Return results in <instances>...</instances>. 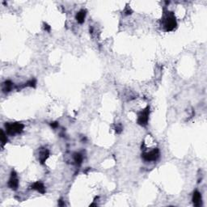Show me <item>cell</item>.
<instances>
[{"instance_id": "cell-12", "label": "cell", "mask_w": 207, "mask_h": 207, "mask_svg": "<svg viewBox=\"0 0 207 207\" xmlns=\"http://www.w3.org/2000/svg\"><path fill=\"white\" fill-rule=\"evenodd\" d=\"M7 136H6V134H4L3 130H2V131H1V142H2V145L3 146L5 143L7 142Z\"/></svg>"}, {"instance_id": "cell-15", "label": "cell", "mask_w": 207, "mask_h": 207, "mask_svg": "<svg viewBox=\"0 0 207 207\" xmlns=\"http://www.w3.org/2000/svg\"><path fill=\"white\" fill-rule=\"evenodd\" d=\"M50 125H51L53 128H57V125H58V123H57V122H53V123L50 124Z\"/></svg>"}, {"instance_id": "cell-11", "label": "cell", "mask_w": 207, "mask_h": 207, "mask_svg": "<svg viewBox=\"0 0 207 207\" xmlns=\"http://www.w3.org/2000/svg\"><path fill=\"white\" fill-rule=\"evenodd\" d=\"M12 83L11 82V81H6L4 83V88H3V90L5 91H9L12 89Z\"/></svg>"}, {"instance_id": "cell-8", "label": "cell", "mask_w": 207, "mask_h": 207, "mask_svg": "<svg viewBox=\"0 0 207 207\" xmlns=\"http://www.w3.org/2000/svg\"><path fill=\"white\" fill-rule=\"evenodd\" d=\"M49 152L47 149H44L40 152L39 160H40L41 164H44V162H45V160H47V158L49 157Z\"/></svg>"}, {"instance_id": "cell-4", "label": "cell", "mask_w": 207, "mask_h": 207, "mask_svg": "<svg viewBox=\"0 0 207 207\" xmlns=\"http://www.w3.org/2000/svg\"><path fill=\"white\" fill-rule=\"evenodd\" d=\"M159 157H160V151H159V149H154L153 151L144 153L142 155L143 160H146L147 162L156 161V160H158Z\"/></svg>"}, {"instance_id": "cell-9", "label": "cell", "mask_w": 207, "mask_h": 207, "mask_svg": "<svg viewBox=\"0 0 207 207\" xmlns=\"http://www.w3.org/2000/svg\"><path fill=\"white\" fill-rule=\"evenodd\" d=\"M85 17H86V11L85 10L79 11L76 15V20L79 24H83L84 22Z\"/></svg>"}, {"instance_id": "cell-2", "label": "cell", "mask_w": 207, "mask_h": 207, "mask_svg": "<svg viewBox=\"0 0 207 207\" xmlns=\"http://www.w3.org/2000/svg\"><path fill=\"white\" fill-rule=\"evenodd\" d=\"M177 27V21L176 19L174 17L173 14L172 13H168L166 16V17L164 19V28L165 30L167 32L169 31H172L175 29V28Z\"/></svg>"}, {"instance_id": "cell-13", "label": "cell", "mask_w": 207, "mask_h": 207, "mask_svg": "<svg viewBox=\"0 0 207 207\" xmlns=\"http://www.w3.org/2000/svg\"><path fill=\"white\" fill-rule=\"evenodd\" d=\"M35 85H36V80L35 79H32V80H30V81H28V82H27V83H26V85L25 86H28V87H35Z\"/></svg>"}, {"instance_id": "cell-17", "label": "cell", "mask_w": 207, "mask_h": 207, "mask_svg": "<svg viewBox=\"0 0 207 207\" xmlns=\"http://www.w3.org/2000/svg\"><path fill=\"white\" fill-rule=\"evenodd\" d=\"M64 205H65V204L63 203V201H62V200L61 199L60 201H59V202H58V206H63Z\"/></svg>"}, {"instance_id": "cell-6", "label": "cell", "mask_w": 207, "mask_h": 207, "mask_svg": "<svg viewBox=\"0 0 207 207\" xmlns=\"http://www.w3.org/2000/svg\"><path fill=\"white\" fill-rule=\"evenodd\" d=\"M193 202L196 206H199L202 202V194L198 191H195L193 195Z\"/></svg>"}, {"instance_id": "cell-7", "label": "cell", "mask_w": 207, "mask_h": 207, "mask_svg": "<svg viewBox=\"0 0 207 207\" xmlns=\"http://www.w3.org/2000/svg\"><path fill=\"white\" fill-rule=\"evenodd\" d=\"M32 189L38 191L39 193H45V188L44 185L41 182H39V181L36 182L32 185Z\"/></svg>"}, {"instance_id": "cell-5", "label": "cell", "mask_w": 207, "mask_h": 207, "mask_svg": "<svg viewBox=\"0 0 207 207\" xmlns=\"http://www.w3.org/2000/svg\"><path fill=\"white\" fill-rule=\"evenodd\" d=\"M8 186L9 188H11L13 190L17 189L18 186H19V181H18L16 173L15 172H12L11 178H10V180L8 181Z\"/></svg>"}, {"instance_id": "cell-14", "label": "cell", "mask_w": 207, "mask_h": 207, "mask_svg": "<svg viewBox=\"0 0 207 207\" xmlns=\"http://www.w3.org/2000/svg\"><path fill=\"white\" fill-rule=\"evenodd\" d=\"M44 28H45V30L49 32L50 31V26L48 25L47 24H44Z\"/></svg>"}, {"instance_id": "cell-10", "label": "cell", "mask_w": 207, "mask_h": 207, "mask_svg": "<svg viewBox=\"0 0 207 207\" xmlns=\"http://www.w3.org/2000/svg\"><path fill=\"white\" fill-rule=\"evenodd\" d=\"M74 160L75 164H78V165L81 164H82V161H83L82 155H81V154H79V153H75V154L74 155Z\"/></svg>"}, {"instance_id": "cell-3", "label": "cell", "mask_w": 207, "mask_h": 207, "mask_svg": "<svg viewBox=\"0 0 207 207\" xmlns=\"http://www.w3.org/2000/svg\"><path fill=\"white\" fill-rule=\"evenodd\" d=\"M149 115H150V108H147L143 111L138 114V124L142 126H146L149 120Z\"/></svg>"}, {"instance_id": "cell-16", "label": "cell", "mask_w": 207, "mask_h": 207, "mask_svg": "<svg viewBox=\"0 0 207 207\" xmlns=\"http://www.w3.org/2000/svg\"><path fill=\"white\" fill-rule=\"evenodd\" d=\"M121 129H122V127H121V125H120L119 126H118V127H116V132L119 134V133H121Z\"/></svg>"}, {"instance_id": "cell-1", "label": "cell", "mask_w": 207, "mask_h": 207, "mask_svg": "<svg viewBox=\"0 0 207 207\" xmlns=\"http://www.w3.org/2000/svg\"><path fill=\"white\" fill-rule=\"evenodd\" d=\"M7 133L8 134H15L21 133L24 129V125L21 123H7L5 125Z\"/></svg>"}]
</instances>
